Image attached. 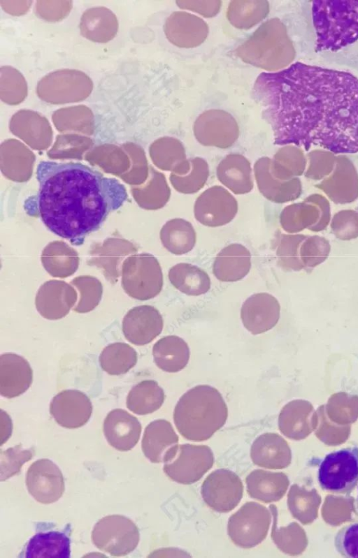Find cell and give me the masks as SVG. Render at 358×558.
Wrapping results in <instances>:
<instances>
[{
	"instance_id": "obj_1",
	"label": "cell",
	"mask_w": 358,
	"mask_h": 558,
	"mask_svg": "<svg viewBox=\"0 0 358 558\" xmlns=\"http://www.w3.org/2000/svg\"><path fill=\"white\" fill-rule=\"evenodd\" d=\"M252 95L275 145L358 152V79L352 74L296 62L261 73Z\"/></svg>"
},
{
	"instance_id": "obj_2",
	"label": "cell",
	"mask_w": 358,
	"mask_h": 558,
	"mask_svg": "<svg viewBox=\"0 0 358 558\" xmlns=\"http://www.w3.org/2000/svg\"><path fill=\"white\" fill-rule=\"evenodd\" d=\"M36 178L38 190L24 201V210L73 245L82 244L128 198L117 179L80 163L42 161Z\"/></svg>"
},
{
	"instance_id": "obj_3",
	"label": "cell",
	"mask_w": 358,
	"mask_h": 558,
	"mask_svg": "<svg viewBox=\"0 0 358 558\" xmlns=\"http://www.w3.org/2000/svg\"><path fill=\"white\" fill-rule=\"evenodd\" d=\"M228 409L222 394L209 385L185 392L173 411L175 425L182 437L193 441L210 439L225 424Z\"/></svg>"
},
{
	"instance_id": "obj_4",
	"label": "cell",
	"mask_w": 358,
	"mask_h": 558,
	"mask_svg": "<svg viewBox=\"0 0 358 558\" xmlns=\"http://www.w3.org/2000/svg\"><path fill=\"white\" fill-rule=\"evenodd\" d=\"M312 16L317 52H335L358 40V1H314Z\"/></svg>"
},
{
	"instance_id": "obj_5",
	"label": "cell",
	"mask_w": 358,
	"mask_h": 558,
	"mask_svg": "<svg viewBox=\"0 0 358 558\" xmlns=\"http://www.w3.org/2000/svg\"><path fill=\"white\" fill-rule=\"evenodd\" d=\"M317 480L324 490L350 494L358 483V447H346L327 454L319 464Z\"/></svg>"
},
{
	"instance_id": "obj_6",
	"label": "cell",
	"mask_w": 358,
	"mask_h": 558,
	"mask_svg": "<svg viewBox=\"0 0 358 558\" xmlns=\"http://www.w3.org/2000/svg\"><path fill=\"white\" fill-rule=\"evenodd\" d=\"M163 470L172 480L184 485L197 482L213 465L214 455L206 445H178L164 460Z\"/></svg>"
},
{
	"instance_id": "obj_7",
	"label": "cell",
	"mask_w": 358,
	"mask_h": 558,
	"mask_svg": "<svg viewBox=\"0 0 358 558\" xmlns=\"http://www.w3.org/2000/svg\"><path fill=\"white\" fill-rule=\"evenodd\" d=\"M93 82L85 73L76 69L51 72L38 81L36 93L42 101L51 104H65L87 98Z\"/></svg>"
},
{
	"instance_id": "obj_8",
	"label": "cell",
	"mask_w": 358,
	"mask_h": 558,
	"mask_svg": "<svg viewBox=\"0 0 358 558\" xmlns=\"http://www.w3.org/2000/svg\"><path fill=\"white\" fill-rule=\"evenodd\" d=\"M93 544L114 557L127 555L134 551L140 540L139 529L129 518L110 515L101 518L91 534Z\"/></svg>"
},
{
	"instance_id": "obj_9",
	"label": "cell",
	"mask_w": 358,
	"mask_h": 558,
	"mask_svg": "<svg viewBox=\"0 0 358 558\" xmlns=\"http://www.w3.org/2000/svg\"><path fill=\"white\" fill-rule=\"evenodd\" d=\"M271 520L267 508L255 501H248L229 517L228 536L240 548H254L266 538Z\"/></svg>"
},
{
	"instance_id": "obj_10",
	"label": "cell",
	"mask_w": 358,
	"mask_h": 558,
	"mask_svg": "<svg viewBox=\"0 0 358 558\" xmlns=\"http://www.w3.org/2000/svg\"><path fill=\"white\" fill-rule=\"evenodd\" d=\"M204 502L213 511L228 513L240 503L243 494V485L234 472L220 469L212 471L201 487Z\"/></svg>"
},
{
	"instance_id": "obj_11",
	"label": "cell",
	"mask_w": 358,
	"mask_h": 558,
	"mask_svg": "<svg viewBox=\"0 0 358 558\" xmlns=\"http://www.w3.org/2000/svg\"><path fill=\"white\" fill-rule=\"evenodd\" d=\"M238 209V202L234 196L223 186L215 185L206 189L196 199L194 214L201 224L214 228L230 223Z\"/></svg>"
},
{
	"instance_id": "obj_12",
	"label": "cell",
	"mask_w": 358,
	"mask_h": 558,
	"mask_svg": "<svg viewBox=\"0 0 358 558\" xmlns=\"http://www.w3.org/2000/svg\"><path fill=\"white\" fill-rule=\"evenodd\" d=\"M25 482L29 493L43 504L58 501L65 490L61 470L49 459L33 462L27 471Z\"/></svg>"
},
{
	"instance_id": "obj_13",
	"label": "cell",
	"mask_w": 358,
	"mask_h": 558,
	"mask_svg": "<svg viewBox=\"0 0 358 558\" xmlns=\"http://www.w3.org/2000/svg\"><path fill=\"white\" fill-rule=\"evenodd\" d=\"M196 140L204 146L222 149L234 145L238 137V127L234 118L221 110H209L196 119L194 126Z\"/></svg>"
},
{
	"instance_id": "obj_14",
	"label": "cell",
	"mask_w": 358,
	"mask_h": 558,
	"mask_svg": "<svg viewBox=\"0 0 358 558\" xmlns=\"http://www.w3.org/2000/svg\"><path fill=\"white\" fill-rule=\"evenodd\" d=\"M90 399L83 392L76 389L64 390L53 397L50 413L60 426L76 429L85 425L92 413Z\"/></svg>"
},
{
	"instance_id": "obj_15",
	"label": "cell",
	"mask_w": 358,
	"mask_h": 558,
	"mask_svg": "<svg viewBox=\"0 0 358 558\" xmlns=\"http://www.w3.org/2000/svg\"><path fill=\"white\" fill-rule=\"evenodd\" d=\"M164 321L159 311L152 305L132 307L122 320V332L131 343L143 346L151 342L162 332Z\"/></svg>"
},
{
	"instance_id": "obj_16",
	"label": "cell",
	"mask_w": 358,
	"mask_h": 558,
	"mask_svg": "<svg viewBox=\"0 0 358 558\" xmlns=\"http://www.w3.org/2000/svg\"><path fill=\"white\" fill-rule=\"evenodd\" d=\"M280 307L276 298L268 293L252 294L243 302L241 318L245 328L253 335L271 329L279 317Z\"/></svg>"
},
{
	"instance_id": "obj_17",
	"label": "cell",
	"mask_w": 358,
	"mask_h": 558,
	"mask_svg": "<svg viewBox=\"0 0 358 558\" xmlns=\"http://www.w3.org/2000/svg\"><path fill=\"white\" fill-rule=\"evenodd\" d=\"M141 429L138 418L122 409L110 411L103 425L108 443L120 451L130 450L137 444Z\"/></svg>"
},
{
	"instance_id": "obj_18",
	"label": "cell",
	"mask_w": 358,
	"mask_h": 558,
	"mask_svg": "<svg viewBox=\"0 0 358 558\" xmlns=\"http://www.w3.org/2000/svg\"><path fill=\"white\" fill-rule=\"evenodd\" d=\"M33 381V370L29 362L15 353L0 356V394L13 398L26 392Z\"/></svg>"
},
{
	"instance_id": "obj_19",
	"label": "cell",
	"mask_w": 358,
	"mask_h": 558,
	"mask_svg": "<svg viewBox=\"0 0 358 558\" xmlns=\"http://www.w3.org/2000/svg\"><path fill=\"white\" fill-rule=\"evenodd\" d=\"M178 436L171 423L164 419H157L145 427L141 448L143 455L151 462L161 463L178 445Z\"/></svg>"
},
{
	"instance_id": "obj_20",
	"label": "cell",
	"mask_w": 358,
	"mask_h": 558,
	"mask_svg": "<svg viewBox=\"0 0 358 558\" xmlns=\"http://www.w3.org/2000/svg\"><path fill=\"white\" fill-rule=\"evenodd\" d=\"M164 32L176 45L192 47L201 43L208 34L205 22L185 12H176L167 19Z\"/></svg>"
},
{
	"instance_id": "obj_21",
	"label": "cell",
	"mask_w": 358,
	"mask_h": 558,
	"mask_svg": "<svg viewBox=\"0 0 358 558\" xmlns=\"http://www.w3.org/2000/svg\"><path fill=\"white\" fill-rule=\"evenodd\" d=\"M251 268V254L243 244L234 243L224 247L215 256L213 273L222 281H236L244 278Z\"/></svg>"
},
{
	"instance_id": "obj_22",
	"label": "cell",
	"mask_w": 358,
	"mask_h": 558,
	"mask_svg": "<svg viewBox=\"0 0 358 558\" xmlns=\"http://www.w3.org/2000/svg\"><path fill=\"white\" fill-rule=\"evenodd\" d=\"M218 180L234 194L250 192L254 186L250 161L239 154L227 155L216 169Z\"/></svg>"
},
{
	"instance_id": "obj_23",
	"label": "cell",
	"mask_w": 358,
	"mask_h": 558,
	"mask_svg": "<svg viewBox=\"0 0 358 558\" xmlns=\"http://www.w3.org/2000/svg\"><path fill=\"white\" fill-rule=\"evenodd\" d=\"M76 293L65 285L47 284L38 291L35 305L38 313L50 320L66 316L76 305Z\"/></svg>"
},
{
	"instance_id": "obj_24",
	"label": "cell",
	"mask_w": 358,
	"mask_h": 558,
	"mask_svg": "<svg viewBox=\"0 0 358 558\" xmlns=\"http://www.w3.org/2000/svg\"><path fill=\"white\" fill-rule=\"evenodd\" d=\"M81 35L87 40L96 43H107L112 40L118 31L116 15L103 6L86 10L80 22Z\"/></svg>"
},
{
	"instance_id": "obj_25",
	"label": "cell",
	"mask_w": 358,
	"mask_h": 558,
	"mask_svg": "<svg viewBox=\"0 0 358 558\" xmlns=\"http://www.w3.org/2000/svg\"><path fill=\"white\" fill-rule=\"evenodd\" d=\"M187 343L176 335H167L157 340L152 347L155 363L166 372H177L182 369L189 359Z\"/></svg>"
},
{
	"instance_id": "obj_26",
	"label": "cell",
	"mask_w": 358,
	"mask_h": 558,
	"mask_svg": "<svg viewBox=\"0 0 358 558\" xmlns=\"http://www.w3.org/2000/svg\"><path fill=\"white\" fill-rule=\"evenodd\" d=\"M210 175L209 166L201 157L186 159L176 166L170 175V182L178 192L192 194L206 184Z\"/></svg>"
},
{
	"instance_id": "obj_27",
	"label": "cell",
	"mask_w": 358,
	"mask_h": 558,
	"mask_svg": "<svg viewBox=\"0 0 358 558\" xmlns=\"http://www.w3.org/2000/svg\"><path fill=\"white\" fill-rule=\"evenodd\" d=\"M248 494L250 497L264 503L278 500L282 495L285 480L280 473L255 469L245 478Z\"/></svg>"
},
{
	"instance_id": "obj_28",
	"label": "cell",
	"mask_w": 358,
	"mask_h": 558,
	"mask_svg": "<svg viewBox=\"0 0 358 558\" xmlns=\"http://www.w3.org/2000/svg\"><path fill=\"white\" fill-rule=\"evenodd\" d=\"M252 462L266 469H278L286 462V449L282 439L274 433H264L253 441L250 448Z\"/></svg>"
},
{
	"instance_id": "obj_29",
	"label": "cell",
	"mask_w": 358,
	"mask_h": 558,
	"mask_svg": "<svg viewBox=\"0 0 358 558\" xmlns=\"http://www.w3.org/2000/svg\"><path fill=\"white\" fill-rule=\"evenodd\" d=\"M169 279L176 288L189 295L204 294L210 288V279L207 272L187 263H179L171 267Z\"/></svg>"
},
{
	"instance_id": "obj_30",
	"label": "cell",
	"mask_w": 358,
	"mask_h": 558,
	"mask_svg": "<svg viewBox=\"0 0 358 558\" xmlns=\"http://www.w3.org/2000/svg\"><path fill=\"white\" fill-rule=\"evenodd\" d=\"M165 399L164 390L155 380L146 379L134 386L129 392L127 407L137 415H147L158 410Z\"/></svg>"
},
{
	"instance_id": "obj_31",
	"label": "cell",
	"mask_w": 358,
	"mask_h": 558,
	"mask_svg": "<svg viewBox=\"0 0 358 558\" xmlns=\"http://www.w3.org/2000/svg\"><path fill=\"white\" fill-rule=\"evenodd\" d=\"M70 539L60 531H48L35 534L28 542L25 557L69 558Z\"/></svg>"
},
{
	"instance_id": "obj_32",
	"label": "cell",
	"mask_w": 358,
	"mask_h": 558,
	"mask_svg": "<svg viewBox=\"0 0 358 558\" xmlns=\"http://www.w3.org/2000/svg\"><path fill=\"white\" fill-rule=\"evenodd\" d=\"M161 239L169 251L180 256L193 249L196 234L189 221L182 218H174L167 221L162 228Z\"/></svg>"
},
{
	"instance_id": "obj_33",
	"label": "cell",
	"mask_w": 358,
	"mask_h": 558,
	"mask_svg": "<svg viewBox=\"0 0 358 558\" xmlns=\"http://www.w3.org/2000/svg\"><path fill=\"white\" fill-rule=\"evenodd\" d=\"M137 360L136 350L129 344L121 342L105 346L99 358L102 369L110 375L127 373L136 365Z\"/></svg>"
},
{
	"instance_id": "obj_34",
	"label": "cell",
	"mask_w": 358,
	"mask_h": 558,
	"mask_svg": "<svg viewBox=\"0 0 358 558\" xmlns=\"http://www.w3.org/2000/svg\"><path fill=\"white\" fill-rule=\"evenodd\" d=\"M271 159L259 158L254 165V174L259 191L268 200L274 203L286 201L291 196L290 189L282 184L271 171Z\"/></svg>"
},
{
	"instance_id": "obj_35",
	"label": "cell",
	"mask_w": 358,
	"mask_h": 558,
	"mask_svg": "<svg viewBox=\"0 0 358 558\" xmlns=\"http://www.w3.org/2000/svg\"><path fill=\"white\" fill-rule=\"evenodd\" d=\"M52 120L60 131L75 130L92 132L94 119L92 110L85 105H75L60 108L54 112Z\"/></svg>"
},
{
	"instance_id": "obj_36",
	"label": "cell",
	"mask_w": 358,
	"mask_h": 558,
	"mask_svg": "<svg viewBox=\"0 0 358 558\" xmlns=\"http://www.w3.org/2000/svg\"><path fill=\"white\" fill-rule=\"evenodd\" d=\"M0 75L1 101L11 105L22 103L28 92L27 82L22 74L12 66H2Z\"/></svg>"
},
{
	"instance_id": "obj_37",
	"label": "cell",
	"mask_w": 358,
	"mask_h": 558,
	"mask_svg": "<svg viewBox=\"0 0 358 558\" xmlns=\"http://www.w3.org/2000/svg\"><path fill=\"white\" fill-rule=\"evenodd\" d=\"M234 1L228 10V18L231 24L241 29H248L262 20L268 12L266 1Z\"/></svg>"
},
{
	"instance_id": "obj_38",
	"label": "cell",
	"mask_w": 358,
	"mask_h": 558,
	"mask_svg": "<svg viewBox=\"0 0 358 558\" xmlns=\"http://www.w3.org/2000/svg\"><path fill=\"white\" fill-rule=\"evenodd\" d=\"M157 164L164 170H173L185 161L186 153L182 142L174 138L159 139L154 145Z\"/></svg>"
},
{
	"instance_id": "obj_39",
	"label": "cell",
	"mask_w": 358,
	"mask_h": 558,
	"mask_svg": "<svg viewBox=\"0 0 358 558\" xmlns=\"http://www.w3.org/2000/svg\"><path fill=\"white\" fill-rule=\"evenodd\" d=\"M33 457L31 450L24 449L21 444L9 448L0 453V472L1 481L17 474L24 464Z\"/></svg>"
},
{
	"instance_id": "obj_40",
	"label": "cell",
	"mask_w": 358,
	"mask_h": 558,
	"mask_svg": "<svg viewBox=\"0 0 358 558\" xmlns=\"http://www.w3.org/2000/svg\"><path fill=\"white\" fill-rule=\"evenodd\" d=\"M334 546L343 557L358 558V522L340 529L334 537Z\"/></svg>"
},
{
	"instance_id": "obj_41",
	"label": "cell",
	"mask_w": 358,
	"mask_h": 558,
	"mask_svg": "<svg viewBox=\"0 0 358 558\" xmlns=\"http://www.w3.org/2000/svg\"><path fill=\"white\" fill-rule=\"evenodd\" d=\"M71 8V1H38L35 6L37 16L48 22L64 19Z\"/></svg>"
},
{
	"instance_id": "obj_42",
	"label": "cell",
	"mask_w": 358,
	"mask_h": 558,
	"mask_svg": "<svg viewBox=\"0 0 358 558\" xmlns=\"http://www.w3.org/2000/svg\"><path fill=\"white\" fill-rule=\"evenodd\" d=\"M80 297L73 309L78 313H87L93 310L101 299L102 289L99 284H80Z\"/></svg>"
},
{
	"instance_id": "obj_43",
	"label": "cell",
	"mask_w": 358,
	"mask_h": 558,
	"mask_svg": "<svg viewBox=\"0 0 358 558\" xmlns=\"http://www.w3.org/2000/svg\"><path fill=\"white\" fill-rule=\"evenodd\" d=\"M0 3L5 12L13 15H21L27 12L31 7V1H1Z\"/></svg>"
},
{
	"instance_id": "obj_44",
	"label": "cell",
	"mask_w": 358,
	"mask_h": 558,
	"mask_svg": "<svg viewBox=\"0 0 358 558\" xmlns=\"http://www.w3.org/2000/svg\"><path fill=\"white\" fill-rule=\"evenodd\" d=\"M356 504H357V508H358V496H357V501H356Z\"/></svg>"
}]
</instances>
